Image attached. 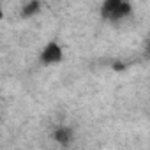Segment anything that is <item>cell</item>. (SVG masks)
I'll list each match as a JSON object with an SVG mask.
<instances>
[{"mask_svg":"<svg viewBox=\"0 0 150 150\" xmlns=\"http://www.w3.org/2000/svg\"><path fill=\"white\" fill-rule=\"evenodd\" d=\"M132 14V4L129 0H103L101 16L106 21H124Z\"/></svg>","mask_w":150,"mask_h":150,"instance_id":"cell-1","label":"cell"},{"mask_svg":"<svg viewBox=\"0 0 150 150\" xmlns=\"http://www.w3.org/2000/svg\"><path fill=\"white\" fill-rule=\"evenodd\" d=\"M51 138H53L58 145L69 146V145L72 143V139H74V131H72V127H69V125H57V127L53 129Z\"/></svg>","mask_w":150,"mask_h":150,"instance_id":"cell-3","label":"cell"},{"mask_svg":"<svg viewBox=\"0 0 150 150\" xmlns=\"http://www.w3.org/2000/svg\"><path fill=\"white\" fill-rule=\"evenodd\" d=\"M113 69H115V71H120V69L124 71V69H125V65H124L122 62H115V65H113Z\"/></svg>","mask_w":150,"mask_h":150,"instance_id":"cell-5","label":"cell"},{"mask_svg":"<svg viewBox=\"0 0 150 150\" xmlns=\"http://www.w3.org/2000/svg\"><path fill=\"white\" fill-rule=\"evenodd\" d=\"M41 7H42L41 0H27V2L21 6L20 16L23 20H30V18H34V16H37L41 13Z\"/></svg>","mask_w":150,"mask_h":150,"instance_id":"cell-4","label":"cell"},{"mask_svg":"<svg viewBox=\"0 0 150 150\" xmlns=\"http://www.w3.org/2000/svg\"><path fill=\"white\" fill-rule=\"evenodd\" d=\"M2 16H4V13H2V2H0V20H2Z\"/></svg>","mask_w":150,"mask_h":150,"instance_id":"cell-6","label":"cell"},{"mask_svg":"<svg viewBox=\"0 0 150 150\" xmlns=\"http://www.w3.org/2000/svg\"><path fill=\"white\" fill-rule=\"evenodd\" d=\"M64 60V48L57 39H51L44 44L39 53V64L42 65H57Z\"/></svg>","mask_w":150,"mask_h":150,"instance_id":"cell-2","label":"cell"}]
</instances>
